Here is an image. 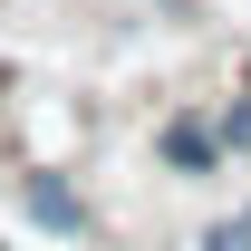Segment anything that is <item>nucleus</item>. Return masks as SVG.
<instances>
[{
  "mask_svg": "<svg viewBox=\"0 0 251 251\" xmlns=\"http://www.w3.org/2000/svg\"><path fill=\"white\" fill-rule=\"evenodd\" d=\"M213 145H251V97L232 106V116H222V135H213Z\"/></svg>",
  "mask_w": 251,
  "mask_h": 251,
  "instance_id": "nucleus-4",
  "label": "nucleus"
},
{
  "mask_svg": "<svg viewBox=\"0 0 251 251\" xmlns=\"http://www.w3.org/2000/svg\"><path fill=\"white\" fill-rule=\"evenodd\" d=\"M213 155H222V145H213L203 116H174V126H164V164H174V174H203Z\"/></svg>",
  "mask_w": 251,
  "mask_h": 251,
  "instance_id": "nucleus-1",
  "label": "nucleus"
},
{
  "mask_svg": "<svg viewBox=\"0 0 251 251\" xmlns=\"http://www.w3.org/2000/svg\"><path fill=\"white\" fill-rule=\"evenodd\" d=\"M29 213L49 222V232H87V213H77V193H68L58 174H29Z\"/></svg>",
  "mask_w": 251,
  "mask_h": 251,
  "instance_id": "nucleus-2",
  "label": "nucleus"
},
{
  "mask_svg": "<svg viewBox=\"0 0 251 251\" xmlns=\"http://www.w3.org/2000/svg\"><path fill=\"white\" fill-rule=\"evenodd\" d=\"M203 251H251V213H242V222H213V232H203Z\"/></svg>",
  "mask_w": 251,
  "mask_h": 251,
  "instance_id": "nucleus-3",
  "label": "nucleus"
}]
</instances>
